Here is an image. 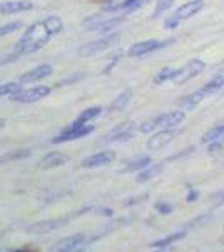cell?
Returning a JSON list of instances; mask_svg holds the SVG:
<instances>
[{"label":"cell","instance_id":"cell-1","mask_svg":"<svg viewBox=\"0 0 224 252\" xmlns=\"http://www.w3.org/2000/svg\"><path fill=\"white\" fill-rule=\"evenodd\" d=\"M61 31H63V20H61V17L49 15V17L27 27V31L24 32L22 37L19 39L17 46H15V52L19 56L32 54V52L42 49Z\"/></svg>","mask_w":224,"mask_h":252},{"label":"cell","instance_id":"cell-2","mask_svg":"<svg viewBox=\"0 0 224 252\" xmlns=\"http://www.w3.org/2000/svg\"><path fill=\"white\" fill-rule=\"evenodd\" d=\"M223 88H224V76H216L214 79H211L209 83H206L201 89H197V91H194L192 94L187 96L186 99L182 101V108H184L186 111H190V109L199 106V104H201L204 99H207L209 96H213L218 91H221Z\"/></svg>","mask_w":224,"mask_h":252},{"label":"cell","instance_id":"cell-3","mask_svg":"<svg viewBox=\"0 0 224 252\" xmlns=\"http://www.w3.org/2000/svg\"><path fill=\"white\" fill-rule=\"evenodd\" d=\"M202 7H204V0H190V2L184 3V5L179 7L176 10V14L170 15V17L165 20V29H176L181 22L194 17L197 12H201Z\"/></svg>","mask_w":224,"mask_h":252},{"label":"cell","instance_id":"cell-4","mask_svg":"<svg viewBox=\"0 0 224 252\" xmlns=\"http://www.w3.org/2000/svg\"><path fill=\"white\" fill-rule=\"evenodd\" d=\"M206 69V63L201 59H190L189 63L184 64L182 67L176 69L172 76V83L174 84H184L187 81L197 78L199 74H202V71Z\"/></svg>","mask_w":224,"mask_h":252},{"label":"cell","instance_id":"cell-5","mask_svg":"<svg viewBox=\"0 0 224 252\" xmlns=\"http://www.w3.org/2000/svg\"><path fill=\"white\" fill-rule=\"evenodd\" d=\"M95 131V126L93 125H86V123H81V121H73L69 128L64 129L59 136L52 138V143H66V141H75L79 140V138H86L88 135Z\"/></svg>","mask_w":224,"mask_h":252},{"label":"cell","instance_id":"cell-6","mask_svg":"<svg viewBox=\"0 0 224 252\" xmlns=\"http://www.w3.org/2000/svg\"><path fill=\"white\" fill-rule=\"evenodd\" d=\"M118 34H112V35H107V37L103 39H98L95 42H89L86 46H83L79 49V56L81 58H93V56L96 54H101V52H105L107 49H110L115 42H118Z\"/></svg>","mask_w":224,"mask_h":252},{"label":"cell","instance_id":"cell-7","mask_svg":"<svg viewBox=\"0 0 224 252\" xmlns=\"http://www.w3.org/2000/svg\"><path fill=\"white\" fill-rule=\"evenodd\" d=\"M71 222V215L68 217H58V219H47V220L42 222H36L32 225L27 227V232L29 234H49V232H54L58 229H63L64 225Z\"/></svg>","mask_w":224,"mask_h":252},{"label":"cell","instance_id":"cell-8","mask_svg":"<svg viewBox=\"0 0 224 252\" xmlns=\"http://www.w3.org/2000/svg\"><path fill=\"white\" fill-rule=\"evenodd\" d=\"M93 241V237H88L86 234H76V235H71V237H66L63 241H59L52 247V251L56 252H76V251H81L84 246H88L89 242Z\"/></svg>","mask_w":224,"mask_h":252},{"label":"cell","instance_id":"cell-9","mask_svg":"<svg viewBox=\"0 0 224 252\" xmlns=\"http://www.w3.org/2000/svg\"><path fill=\"white\" fill-rule=\"evenodd\" d=\"M51 93V88L47 86H36V88H31V89H24V91H19L15 93L14 96H10L12 101L15 103H37V101L44 99V97L49 96Z\"/></svg>","mask_w":224,"mask_h":252},{"label":"cell","instance_id":"cell-10","mask_svg":"<svg viewBox=\"0 0 224 252\" xmlns=\"http://www.w3.org/2000/svg\"><path fill=\"white\" fill-rule=\"evenodd\" d=\"M169 42L170 40H158V39H149L144 40V42H137L128 49V56L130 58H142V56H147L150 52H155L158 49L165 47Z\"/></svg>","mask_w":224,"mask_h":252},{"label":"cell","instance_id":"cell-11","mask_svg":"<svg viewBox=\"0 0 224 252\" xmlns=\"http://www.w3.org/2000/svg\"><path fill=\"white\" fill-rule=\"evenodd\" d=\"M184 111H170L153 118V125H155V129H174L184 121Z\"/></svg>","mask_w":224,"mask_h":252},{"label":"cell","instance_id":"cell-12","mask_svg":"<svg viewBox=\"0 0 224 252\" xmlns=\"http://www.w3.org/2000/svg\"><path fill=\"white\" fill-rule=\"evenodd\" d=\"M174 140V129H160L158 133H155L152 138H149L147 141V148L155 152V150H162L165 148L170 141Z\"/></svg>","mask_w":224,"mask_h":252},{"label":"cell","instance_id":"cell-13","mask_svg":"<svg viewBox=\"0 0 224 252\" xmlns=\"http://www.w3.org/2000/svg\"><path fill=\"white\" fill-rule=\"evenodd\" d=\"M137 133L135 125L133 123H123L120 126H116L113 131H110L107 136H105V141H123V140H130L133 138V135Z\"/></svg>","mask_w":224,"mask_h":252},{"label":"cell","instance_id":"cell-14","mask_svg":"<svg viewBox=\"0 0 224 252\" xmlns=\"http://www.w3.org/2000/svg\"><path fill=\"white\" fill-rule=\"evenodd\" d=\"M116 158L115 152H100V153H95V155L84 158L83 161V166L84 168H96V166H105L108 163H112L113 160Z\"/></svg>","mask_w":224,"mask_h":252},{"label":"cell","instance_id":"cell-15","mask_svg":"<svg viewBox=\"0 0 224 252\" xmlns=\"http://www.w3.org/2000/svg\"><path fill=\"white\" fill-rule=\"evenodd\" d=\"M51 74H52V66H49V64H42V66L34 67L32 71H27L26 74L20 76V83L22 84L37 83V81L47 78V76H51Z\"/></svg>","mask_w":224,"mask_h":252},{"label":"cell","instance_id":"cell-16","mask_svg":"<svg viewBox=\"0 0 224 252\" xmlns=\"http://www.w3.org/2000/svg\"><path fill=\"white\" fill-rule=\"evenodd\" d=\"M69 160L68 155H64V153H59V152H52L49 153L42 158V160L39 161V168L42 170H51V168H56V166H61L64 165L66 161Z\"/></svg>","mask_w":224,"mask_h":252},{"label":"cell","instance_id":"cell-17","mask_svg":"<svg viewBox=\"0 0 224 252\" xmlns=\"http://www.w3.org/2000/svg\"><path fill=\"white\" fill-rule=\"evenodd\" d=\"M34 7V3L31 0H17V2H3L0 5V12L3 15H9V14H17V12H26L31 10Z\"/></svg>","mask_w":224,"mask_h":252},{"label":"cell","instance_id":"cell-18","mask_svg":"<svg viewBox=\"0 0 224 252\" xmlns=\"http://www.w3.org/2000/svg\"><path fill=\"white\" fill-rule=\"evenodd\" d=\"M150 0H123L120 3H115V5H107L105 10L108 12H133V10H138L140 7H144L145 3H149Z\"/></svg>","mask_w":224,"mask_h":252},{"label":"cell","instance_id":"cell-19","mask_svg":"<svg viewBox=\"0 0 224 252\" xmlns=\"http://www.w3.org/2000/svg\"><path fill=\"white\" fill-rule=\"evenodd\" d=\"M125 19L118 17V19H110V20H101V22H93L89 26V31L93 32H112L115 31L118 26H121Z\"/></svg>","mask_w":224,"mask_h":252},{"label":"cell","instance_id":"cell-20","mask_svg":"<svg viewBox=\"0 0 224 252\" xmlns=\"http://www.w3.org/2000/svg\"><path fill=\"white\" fill-rule=\"evenodd\" d=\"M164 166H165V163H150L147 168H144L142 170L140 173H138V177H137V182H140V184H144V182H149V180H152V178H155L158 173L164 170Z\"/></svg>","mask_w":224,"mask_h":252},{"label":"cell","instance_id":"cell-21","mask_svg":"<svg viewBox=\"0 0 224 252\" xmlns=\"http://www.w3.org/2000/svg\"><path fill=\"white\" fill-rule=\"evenodd\" d=\"M132 97H133V93L130 91V89L120 93V94L115 97V101L112 103V106H110V111H120V109L127 108V104L132 101Z\"/></svg>","mask_w":224,"mask_h":252},{"label":"cell","instance_id":"cell-22","mask_svg":"<svg viewBox=\"0 0 224 252\" xmlns=\"http://www.w3.org/2000/svg\"><path fill=\"white\" fill-rule=\"evenodd\" d=\"M184 237H186V232H184V230H181V232L172 234V235H169V237L160 239V241L153 242L150 247H152V249H167V247L174 246V244H176L177 241H181V239H184Z\"/></svg>","mask_w":224,"mask_h":252},{"label":"cell","instance_id":"cell-23","mask_svg":"<svg viewBox=\"0 0 224 252\" xmlns=\"http://www.w3.org/2000/svg\"><path fill=\"white\" fill-rule=\"evenodd\" d=\"M223 136H224V121H221V123L213 126V128H211L209 131L202 136V143L209 145V143H213V141L219 140V138H223Z\"/></svg>","mask_w":224,"mask_h":252},{"label":"cell","instance_id":"cell-24","mask_svg":"<svg viewBox=\"0 0 224 252\" xmlns=\"http://www.w3.org/2000/svg\"><path fill=\"white\" fill-rule=\"evenodd\" d=\"M150 163H152V158H150L149 155L140 157V158H137V160H130L128 163H127V166H125V172H135V170H144Z\"/></svg>","mask_w":224,"mask_h":252},{"label":"cell","instance_id":"cell-25","mask_svg":"<svg viewBox=\"0 0 224 252\" xmlns=\"http://www.w3.org/2000/svg\"><path fill=\"white\" fill-rule=\"evenodd\" d=\"M31 155V150H15V152H7L5 155H2L0 158V163H9V161H14V160H22V158H27Z\"/></svg>","mask_w":224,"mask_h":252},{"label":"cell","instance_id":"cell-26","mask_svg":"<svg viewBox=\"0 0 224 252\" xmlns=\"http://www.w3.org/2000/svg\"><path fill=\"white\" fill-rule=\"evenodd\" d=\"M101 109L100 106H93V108H88L84 109V111H81V115L78 116V121H81V123H88V121L95 120V118H98L101 115Z\"/></svg>","mask_w":224,"mask_h":252},{"label":"cell","instance_id":"cell-27","mask_svg":"<svg viewBox=\"0 0 224 252\" xmlns=\"http://www.w3.org/2000/svg\"><path fill=\"white\" fill-rule=\"evenodd\" d=\"M19 91H22L19 83H5V84H2V86H0V96H2V97L14 96L15 93H19Z\"/></svg>","mask_w":224,"mask_h":252},{"label":"cell","instance_id":"cell-28","mask_svg":"<svg viewBox=\"0 0 224 252\" xmlns=\"http://www.w3.org/2000/svg\"><path fill=\"white\" fill-rule=\"evenodd\" d=\"M174 72H176V69H170V67L162 69V71L155 76L153 83H155V84H164V83H167V81H172Z\"/></svg>","mask_w":224,"mask_h":252},{"label":"cell","instance_id":"cell-29","mask_svg":"<svg viewBox=\"0 0 224 252\" xmlns=\"http://www.w3.org/2000/svg\"><path fill=\"white\" fill-rule=\"evenodd\" d=\"M174 2H176V0H158L155 10H153V19L160 17V15L164 14L165 10H169L170 7H172V3H174Z\"/></svg>","mask_w":224,"mask_h":252},{"label":"cell","instance_id":"cell-30","mask_svg":"<svg viewBox=\"0 0 224 252\" xmlns=\"http://www.w3.org/2000/svg\"><path fill=\"white\" fill-rule=\"evenodd\" d=\"M20 27H22V22H10V24H5V26L0 27V37H5V35L12 34V32L19 31Z\"/></svg>","mask_w":224,"mask_h":252},{"label":"cell","instance_id":"cell-31","mask_svg":"<svg viewBox=\"0 0 224 252\" xmlns=\"http://www.w3.org/2000/svg\"><path fill=\"white\" fill-rule=\"evenodd\" d=\"M155 209H157V212H160V214H170L174 210V207L169 204V202H162V200H158L157 204H155Z\"/></svg>","mask_w":224,"mask_h":252},{"label":"cell","instance_id":"cell-32","mask_svg":"<svg viewBox=\"0 0 224 252\" xmlns=\"http://www.w3.org/2000/svg\"><path fill=\"white\" fill-rule=\"evenodd\" d=\"M120 56H123V51H118L115 56H113V59H112V63L108 64L107 67H105V71H103V74H108V72H112V69L116 66V63L120 61Z\"/></svg>","mask_w":224,"mask_h":252},{"label":"cell","instance_id":"cell-33","mask_svg":"<svg viewBox=\"0 0 224 252\" xmlns=\"http://www.w3.org/2000/svg\"><path fill=\"white\" fill-rule=\"evenodd\" d=\"M211 200L216 202V205H223L224 204V190H223V192L213 195V197H211Z\"/></svg>","mask_w":224,"mask_h":252},{"label":"cell","instance_id":"cell-34","mask_svg":"<svg viewBox=\"0 0 224 252\" xmlns=\"http://www.w3.org/2000/svg\"><path fill=\"white\" fill-rule=\"evenodd\" d=\"M197 197H199V192H197V190H195V189H190V193L187 195V202H194Z\"/></svg>","mask_w":224,"mask_h":252},{"label":"cell","instance_id":"cell-35","mask_svg":"<svg viewBox=\"0 0 224 252\" xmlns=\"http://www.w3.org/2000/svg\"><path fill=\"white\" fill-rule=\"evenodd\" d=\"M223 93H224V88H223Z\"/></svg>","mask_w":224,"mask_h":252},{"label":"cell","instance_id":"cell-36","mask_svg":"<svg viewBox=\"0 0 224 252\" xmlns=\"http://www.w3.org/2000/svg\"><path fill=\"white\" fill-rule=\"evenodd\" d=\"M223 230H224V227H223Z\"/></svg>","mask_w":224,"mask_h":252}]
</instances>
